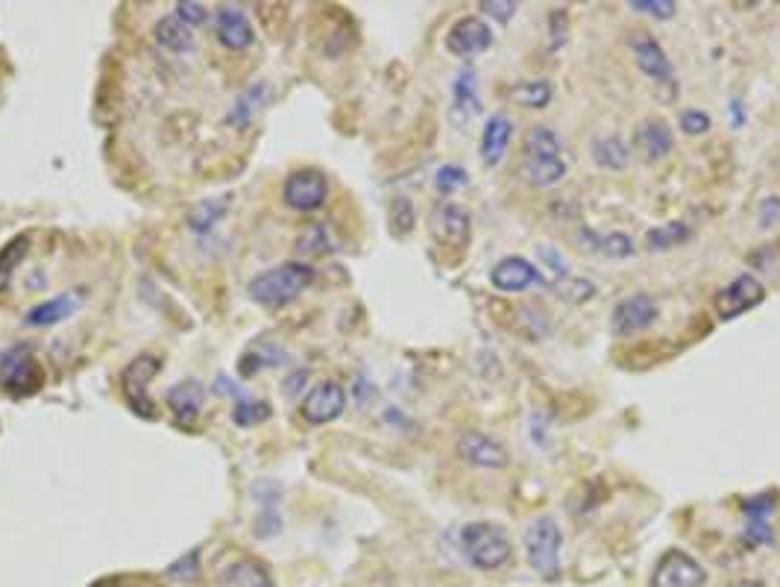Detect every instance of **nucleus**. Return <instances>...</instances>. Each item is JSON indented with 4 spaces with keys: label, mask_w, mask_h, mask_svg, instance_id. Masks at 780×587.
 Listing matches in <instances>:
<instances>
[{
    "label": "nucleus",
    "mask_w": 780,
    "mask_h": 587,
    "mask_svg": "<svg viewBox=\"0 0 780 587\" xmlns=\"http://www.w3.org/2000/svg\"><path fill=\"white\" fill-rule=\"evenodd\" d=\"M314 282V268L305 262H285L276 265L270 271L259 273L250 285L247 294L264 306V309H285L288 303H294L303 291L311 288Z\"/></svg>",
    "instance_id": "obj_1"
},
{
    "label": "nucleus",
    "mask_w": 780,
    "mask_h": 587,
    "mask_svg": "<svg viewBox=\"0 0 780 587\" xmlns=\"http://www.w3.org/2000/svg\"><path fill=\"white\" fill-rule=\"evenodd\" d=\"M522 543H525V555H528L531 570L540 579L555 582L561 576V543H564V532H561L558 520L546 517V514L531 520Z\"/></svg>",
    "instance_id": "obj_2"
},
{
    "label": "nucleus",
    "mask_w": 780,
    "mask_h": 587,
    "mask_svg": "<svg viewBox=\"0 0 780 587\" xmlns=\"http://www.w3.org/2000/svg\"><path fill=\"white\" fill-rule=\"evenodd\" d=\"M461 549L476 570H499L511 561V538L496 523H470L461 529Z\"/></svg>",
    "instance_id": "obj_3"
},
{
    "label": "nucleus",
    "mask_w": 780,
    "mask_h": 587,
    "mask_svg": "<svg viewBox=\"0 0 780 587\" xmlns=\"http://www.w3.org/2000/svg\"><path fill=\"white\" fill-rule=\"evenodd\" d=\"M44 385V370L30 347L0 350V388L12 397H30Z\"/></svg>",
    "instance_id": "obj_4"
},
{
    "label": "nucleus",
    "mask_w": 780,
    "mask_h": 587,
    "mask_svg": "<svg viewBox=\"0 0 780 587\" xmlns=\"http://www.w3.org/2000/svg\"><path fill=\"white\" fill-rule=\"evenodd\" d=\"M159 373V359L156 356H138L127 364V370L121 373V391L127 406L141 414V417H156V403L147 394V382Z\"/></svg>",
    "instance_id": "obj_5"
},
{
    "label": "nucleus",
    "mask_w": 780,
    "mask_h": 587,
    "mask_svg": "<svg viewBox=\"0 0 780 587\" xmlns=\"http://www.w3.org/2000/svg\"><path fill=\"white\" fill-rule=\"evenodd\" d=\"M763 300H766L763 282L757 276H751V273H739L731 285H725L716 294L713 306H716V315L722 317V320H734V317L751 312L754 306H760Z\"/></svg>",
    "instance_id": "obj_6"
},
{
    "label": "nucleus",
    "mask_w": 780,
    "mask_h": 587,
    "mask_svg": "<svg viewBox=\"0 0 780 587\" xmlns=\"http://www.w3.org/2000/svg\"><path fill=\"white\" fill-rule=\"evenodd\" d=\"M704 582H707L704 567L681 549L663 552L651 576V587H704Z\"/></svg>",
    "instance_id": "obj_7"
},
{
    "label": "nucleus",
    "mask_w": 780,
    "mask_h": 587,
    "mask_svg": "<svg viewBox=\"0 0 780 587\" xmlns=\"http://www.w3.org/2000/svg\"><path fill=\"white\" fill-rule=\"evenodd\" d=\"M329 182L320 171H294L282 185V200L297 212H314L326 203Z\"/></svg>",
    "instance_id": "obj_8"
},
{
    "label": "nucleus",
    "mask_w": 780,
    "mask_h": 587,
    "mask_svg": "<svg viewBox=\"0 0 780 587\" xmlns=\"http://www.w3.org/2000/svg\"><path fill=\"white\" fill-rule=\"evenodd\" d=\"M344 408H347V391L338 385V382H320L317 388H311L308 391V397L303 400V411L305 423H311V426H326V423H332V420H338L341 414H344Z\"/></svg>",
    "instance_id": "obj_9"
},
{
    "label": "nucleus",
    "mask_w": 780,
    "mask_h": 587,
    "mask_svg": "<svg viewBox=\"0 0 780 587\" xmlns=\"http://www.w3.org/2000/svg\"><path fill=\"white\" fill-rule=\"evenodd\" d=\"M628 45H631V50H634L637 68H640L646 77L657 80V83H666V86L675 83L672 62H669L666 50L660 47V42H657L651 33H634V36L628 39Z\"/></svg>",
    "instance_id": "obj_10"
},
{
    "label": "nucleus",
    "mask_w": 780,
    "mask_h": 587,
    "mask_svg": "<svg viewBox=\"0 0 780 587\" xmlns=\"http://www.w3.org/2000/svg\"><path fill=\"white\" fill-rule=\"evenodd\" d=\"M657 315H660V309H657V303L651 300L649 294H634V297L622 300V303L613 309V332H616L619 338L646 332L651 323L657 320Z\"/></svg>",
    "instance_id": "obj_11"
},
{
    "label": "nucleus",
    "mask_w": 780,
    "mask_h": 587,
    "mask_svg": "<svg viewBox=\"0 0 780 587\" xmlns=\"http://www.w3.org/2000/svg\"><path fill=\"white\" fill-rule=\"evenodd\" d=\"M490 45H493V30H490L481 18H476V15H467V18L455 21L452 30H449V36H446L449 53H455V56H461V59L478 56V53H484Z\"/></svg>",
    "instance_id": "obj_12"
},
{
    "label": "nucleus",
    "mask_w": 780,
    "mask_h": 587,
    "mask_svg": "<svg viewBox=\"0 0 780 587\" xmlns=\"http://www.w3.org/2000/svg\"><path fill=\"white\" fill-rule=\"evenodd\" d=\"M458 455H461L467 464L484 467V470H502V467H508V461H511L508 450H505L496 438H490V435H484V432H467V435H461V438H458Z\"/></svg>",
    "instance_id": "obj_13"
},
{
    "label": "nucleus",
    "mask_w": 780,
    "mask_h": 587,
    "mask_svg": "<svg viewBox=\"0 0 780 587\" xmlns=\"http://www.w3.org/2000/svg\"><path fill=\"white\" fill-rule=\"evenodd\" d=\"M215 30L220 45L229 47V50H247V47L256 42L253 24H250L247 12H244L241 6H220V9H217Z\"/></svg>",
    "instance_id": "obj_14"
},
{
    "label": "nucleus",
    "mask_w": 780,
    "mask_h": 587,
    "mask_svg": "<svg viewBox=\"0 0 780 587\" xmlns=\"http://www.w3.org/2000/svg\"><path fill=\"white\" fill-rule=\"evenodd\" d=\"M434 235H437L440 244L464 250V247L470 244V235H473L470 212H467L464 206L446 203V206L437 209V215H434Z\"/></svg>",
    "instance_id": "obj_15"
},
{
    "label": "nucleus",
    "mask_w": 780,
    "mask_h": 587,
    "mask_svg": "<svg viewBox=\"0 0 780 587\" xmlns=\"http://www.w3.org/2000/svg\"><path fill=\"white\" fill-rule=\"evenodd\" d=\"M511 138H514V121L505 112L490 115L484 124V133H481V162L487 168H496L505 159Z\"/></svg>",
    "instance_id": "obj_16"
},
{
    "label": "nucleus",
    "mask_w": 780,
    "mask_h": 587,
    "mask_svg": "<svg viewBox=\"0 0 780 587\" xmlns=\"http://www.w3.org/2000/svg\"><path fill=\"white\" fill-rule=\"evenodd\" d=\"M490 282L505 291V294H517V291H528L531 285L540 282V271L520 256H508L502 259L493 271H490Z\"/></svg>",
    "instance_id": "obj_17"
},
{
    "label": "nucleus",
    "mask_w": 780,
    "mask_h": 587,
    "mask_svg": "<svg viewBox=\"0 0 780 587\" xmlns=\"http://www.w3.org/2000/svg\"><path fill=\"white\" fill-rule=\"evenodd\" d=\"M83 306V294L80 291H62L59 297H50L39 306H33L27 312V326H56L62 320L77 315V309Z\"/></svg>",
    "instance_id": "obj_18"
},
{
    "label": "nucleus",
    "mask_w": 780,
    "mask_h": 587,
    "mask_svg": "<svg viewBox=\"0 0 780 587\" xmlns=\"http://www.w3.org/2000/svg\"><path fill=\"white\" fill-rule=\"evenodd\" d=\"M203 400H206V388H203V382H197V379L179 382V385H174V388L165 394V403L174 411L176 423H182V426H191V423L197 420V414H200V408H203Z\"/></svg>",
    "instance_id": "obj_19"
},
{
    "label": "nucleus",
    "mask_w": 780,
    "mask_h": 587,
    "mask_svg": "<svg viewBox=\"0 0 780 587\" xmlns=\"http://www.w3.org/2000/svg\"><path fill=\"white\" fill-rule=\"evenodd\" d=\"M217 587H276L273 585V576L270 570L253 561V558H244V561H235L229 564L220 576H217Z\"/></svg>",
    "instance_id": "obj_20"
},
{
    "label": "nucleus",
    "mask_w": 780,
    "mask_h": 587,
    "mask_svg": "<svg viewBox=\"0 0 780 587\" xmlns=\"http://www.w3.org/2000/svg\"><path fill=\"white\" fill-rule=\"evenodd\" d=\"M637 147L646 153V159H651V162L669 156L672 147H675V138H672L669 124L660 121V118H646V121L637 127Z\"/></svg>",
    "instance_id": "obj_21"
},
{
    "label": "nucleus",
    "mask_w": 780,
    "mask_h": 587,
    "mask_svg": "<svg viewBox=\"0 0 780 587\" xmlns=\"http://www.w3.org/2000/svg\"><path fill=\"white\" fill-rule=\"evenodd\" d=\"M226 385H229V379L226 376H220ZM223 394H235V408H232V420L238 423V426H256L261 420H267L270 417V406L267 403H261V400H253V397H247V394H241V388L232 382L229 388H220Z\"/></svg>",
    "instance_id": "obj_22"
},
{
    "label": "nucleus",
    "mask_w": 780,
    "mask_h": 587,
    "mask_svg": "<svg viewBox=\"0 0 780 587\" xmlns=\"http://www.w3.org/2000/svg\"><path fill=\"white\" fill-rule=\"evenodd\" d=\"M156 42L159 47H165V50H171V53H185V50H191L194 45V36H191V27L188 24H182L176 15H168V18H162L159 24H156Z\"/></svg>",
    "instance_id": "obj_23"
},
{
    "label": "nucleus",
    "mask_w": 780,
    "mask_h": 587,
    "mask_svg": "<svg viewBox=\"0 0 780 587\" xmlns=\"http://www.w3.org/2000/svg\"><path fill=\"white\" fill-rule=\"evenodd\" d=\"M690 235H693L690 226L681 224V221H669V224L654 226V229L646 232V247L654 250V253H660V250H675V247L687 244Z\"/></svg>",
    "instance_id": "obj_24"
},
{
    "label": "nucleus",
    "mask_w": 780,
    "mask_h": 587,
    "mask_svg": "<svg viewBox=\"0 0 780 587\" xmlns=\"http://www.w3.org/2000/svg\"><path fill=\"white\" fill-rule=\"evenodd\" d=\"M525 177L537 188H552L566 177V162L564 159H528Z\"/></svg>",
    "instance_id": "obj_25"
},
{
    "label": "nucleus",
    "mask_w": 780,
    "mask_h": 587,
    "mask_svg": "<svg viewBox=\"0 0 780 587\" xmlns=\"http://www.w3.org/2000/svg\"><path fill=\"white\" fill-rule=\"evenodd\" d=\"M27 250H30V238H27V235H15V238L0 250V291L9 288V282H12L15 271L21 268Z\"/></svg>",
    "instance_id": "obj_26"
},
{
    "label": "nucleus",
    "mask_w": 780,
    "mask_h": 587,
    "mask_svg": "<svg viewBox=\"0 0 780 587\" xmlns=\"http://www.w3.org/2000/svg\"><path fill=\"white\" fill-rule=\"evenodd\" d=\"M528 159H561V141L549 127H534L525 138V162Z\"/></svg>",
    "instance_id": "obj_27"
},
{
    "label": "nucleus",
    "mask_w": 780,
    "mask_h": 587,
    "mask_svg": "<svg viewBox=\"0 0 780 587\" xmlns=\"http://www.w3.org/2000/svg\"><path fill=\"white\" fill-rule=\"evenodd\" d=\"M593 159L607 171H622L628 165V147H625V141L619 136L599 138L593 144Z\"/></svg>",
    "instance_id": "obj_28"
},
{
    "label": "nucleus",
    "mask_w": 780,
    "mask_h": 587,
    "mask_svg": "<svg viewBox=\"0 0 780 587\" xmlns=\"http://www.w3.org/2000/svg\"><path fill=\"white\" fill-rule=\"evenodd\" d=\"M511 100L528 106V109H543L552 100V83L549 80H531V83H517L511 89Z\"/></svg>",
    "instance_id": "obj_29"
},
{
    "label": "nucleus",
    "mask_w": 780,
    "mask_h": 587,
    "mask_svg": "<svg viewBox=\"0 0 780 587\" xmlns=\"http://www.w3.org/2000/svg\"><path fill=\"white\" fill-rule=\"evenodd\" d=\"M226 209H229V197L206 200V203H200V206L188 215V226H191L194 232H206V229H212V226L226 215Z\"/></svg>",
    "instance_id": "obj_30"
},
{
    "label": "nucleus",
    "mask_w": 780,
    "mask_h": 587,
    "mask_svg": "<svg viewBox=\"0 0 780 587\" xmlns=\"http://www.w3.org/2000/svg\"><path fill=\"white\" fill-rule=\"evenodd\" d=\"M264 347H267V344H256L250 353H244V359H241V376H253V373H259L261 367H273V364H279L285 359L282 350H276V347L264 350Z\"/></svg>",
    "instance_id": "obj_31"
},
{
    "label": "nucleus",
    "mask_w": 780,
    "mask_h": 587,
    "mask_svg": "<svg viewBox=\"0 0 780 587\" xmlns=\"http://www.w3.org/2000/svg\"><path fill=\"white\" fill-rule=\"evenodd\" d=\"M297 250H300L303 256H320V253H326V250H329V232H326V226H308L303 235H300V241H297Z\"/></svg>",
    "instance_id": "obj_32"
},
{
    "label": "nucleus",
    "mask_w": 780,
    "mask_h": 587,
    "mask_svg": "<svg viewBox=\"0 0 780 587\" xmlns=\"http://www.w3.org/2000/svg\"><path fill=\"white\" fill-rule=\"evenodd\" d=\"M596 250H602L607 259H628L634 256V241L625 232H610L602 241H596Z\"/></svg>",
    "instance_id": "obj_33"
},
{
    "label": "nucleus",
    "mask_w": 780,
    "mask_h": 587,
    "mask_svg": "<svg viewBox=\"0 0 780 587\" xmlns=\"http://www.w3.org/2000/svg\"><path fill=\"white\" fill-rule=\"evenodd\" d=\"M455 109H467L470 115L478 112V94H476V77L467 71L455 80Z\"/></svg>",
    "instance_id": "obj_34"
},
{
    "label": "nucleus",
    "mask_w": 780,
    "mask_h": 587,
    "mask_svg": "<svg viewBox=\"0 0 780 587\" xmlns=\"http://www.w3.org/2000/svg\"><path fill=\"white\" fill-rule=\"evenodd\" d=\"M168 576L176 582H194L200 576V549H191L188 555H182L168 567Z\"/></svg>",
    "instance_id": "obj_35"
},
{
    "label": "nucleus",
    "mask_w": 780,
    "mask_h": 587,
    "mask_svg": "<svg viewBox=\"0 0 780 587\" xmlns=\"http://www.w3.org/2000/svg\"><path fill=\"white\" fill-rule=\"evenodd\" d=\"M434 182H437L440 194H452V191H458V188H464L470 182V174L464 168H458V165H443L437 171V180Z\"/></svg>",
    "instance_id": "obj_36"
},
{
    "label": "nucleus",
    "mask_w": 780,
    "mask_h": 587,
    "mask_svg": "<svg viewBox=\"0 0 780 587\" xmlns=\"http://www.w3.org/2000/svg\"><path fill=\"white\" fill-rule=\"evenodd\" d=\"M390 212H393V215H390V221H393V232H396V235H405V232H411V226H414V206H411L405 197H396Z\"/></svg>",
    "instance_id": "obj_37"
},
{
    "label": "nucleus",
    "mask_w": 780,
    "mask_h": 587,
    "mask_svg": "<svg viewBox=\"0 0 780 587\" xmlns=\"http://www.w3.org/2000/svg\"><path fill=\"white\" fill-rule=\"evenodd\" d=\"M558 291H561V297L566 300H575V303H584V300H590L593 294H596V285H590V282H584V279H569V282H558L555 285Z\"/></svg>",
    "instance_id": "obj_38"
},
{
    "label": "nucleus",
    "mask_w": 780,
    "mask_h": 587,
    "mask_svg": "<svg viewBox=\"0 0 780 587\" xmlns=\"http://www.w3.org/2000/svg\"><path fill=\"white\" fill-rule=\"evenodd\" d=\"M628 6L637 9V12H649L654 18H672L675 9H678L672 0H631Z\"/></svg>",
    "instance_id": "obj_39"
},
{
    "label": "nucleus",
    "mask_w": 780,
    "mask_h": 587,
    "mask_svg": "<svg viewBox=\"0 0 780 587\" xmlns=\"http://www.w3.org/2000/svg\"><path fill=\"white\" fill-rule=\"evenodd\" d=\"M478 9L505 24V21L514 18V12L520 9V3H514V0H499V3H496V0H484V3H478Z\"/></svg>",
    "instance_id": "obj_40"
},
{
    "label": "nucleus",
    "mask_w": 780,
    "mask_h": 587,
    "mask_svg": "<svg viewBox=\"0 0 780 587\" xmlns=\"http://www.w3.org/2000/svg\"><path fill=\"white\" fill-rule=\"evenodd\" d=\"M176 18L188 27H197L206 21V6L194 3V0H182V3H176Z\"/></svg>",
    "instance_id": "obj_41"
},
{
    "label": "nucleus",
    "mask_w": 780,
    "mask_h": 587,
    "mask_svg": "<svg viewBox=\"0 0 780 587\" xmlns=\"http://www.w3.org/2000/svg\"><path fill=\"white\" fill-rule=\"evenodd\" d=\"M681 127L690 136H704L710 130V118L698 109H687V112H681Z\"/></svg>",
    "instance_id": "obj_42"
},
{
    "label": "nucleus",
    "mask_w": 780,
    "mask_h": 587,
    "mask_svg": "<svg viewBox=\"0 0 780 587\" xmlns=\"http://www.w3.org/2000/svg\"><path fill=\"white\" fill-rule=\"evenodd\" d=\"M566 33H569V18H566L564 9H555L552 12V47L564 45Z\"/></svg>",
    "instance_id": "obj_43"
},
{
    "label": "nucleus",
    "mask_w": 780,
    "mask_h": 587,
    "mask_svg": "<svg viewBox=\"0 0 780 587\" xmlns=\"http://www.w3.org/2000/svg\"><path fill=\"white\" fill-rule=\"evenodd\" d=\"M728 587H766L763 582H748V579H742V582H734V585Z\"/></svg>",
    "instance_id": "obj_44"
}]
</instances>
